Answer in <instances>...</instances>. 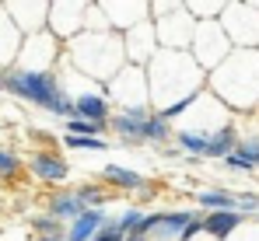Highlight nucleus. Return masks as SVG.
Here are the masks:
<instances>
[{"mask_svg": "<svg viewBox=\"0 0 259 241\" xmlns=\"http://www.w3.org/2000/svg\"><path fill=\"white\" fill-rule=\"evenodd\" d=\"M28 168H32V175L42 178V182H67V175H70L67 161L60 158L56 151H35V154L28 158Z\"/></svg>", "mask_w": 259, "mask_h": 241, "instance_id": "39448f33", "label": "nucleus"}, {"mask_svg": "<svg viewBox=\"0 0 259 241\" xmlns=\"http://www.w3.org/2000/svg\"><path fill=\"white\" fill-rule=\"evenodd\" d=\"M235 143H238V129L231 126V122H224L221 129H214L210 136H207V154L203 158H228L231 151H235Z\"/></svg>", "mask_w": 259, "mask_h": 241, "instance_id": "1a4fd4ad", "label": "nucleus"}, {"mask_svg": "<svg viewBox=\"0 0 259 241\" xmlns=\"http://www.w3.org/2000/svg\"><path fill=\"white\" fill-rule=\"evenodd\" d=\"M256 220H259V213H256Z\"/></svg>", "mask_w": 259, "mask_h": 241, "instance_id": "4be33fe9", "label": "nucleus"}, {"mask_svg": "<svg viewBox=\"0 0 259 241\" xmlns=\"http://www.w3.org/2000/svg\"><path fill=\"white\" fill-rule=\"evenodd\" d=\"M46 213L53 217V220H74V217H81L84 213V206H81V200L74 196V192H56V196H49V206H46Z\"/></svg>", "mask_w": 259, "mask_h": 241, "instance_id": "9d476101", "label": "nucleus"}, {"mask_svg": "<svg viewBox=\"0 0 259 241\" xmlns=\"http://www.w3.org/2000/svg\"><path fill=\"white\" fill-rule=\"evenodd\" d=\"M196 203H200L207 213L235 210V192H228V189H203V192H196Z\"/></svg>", "mask_w": 259, "mask_h": 241, "instance_id": "9b49d317", "label": "nucleus"}, {"mask_svg": "<svg viewBox=\"0 0 259 241\" xmlns=\"http://www.w3.org/2000/svg\"><path fill=\"white\" fill-rule=\"evenodd\" d=\"M224 168H231V171H256V168H252L249 161H245V158H238L235 151H231V154L224 158Z\"/></svg>", "mask_w": 259, "mask_h": 241, "instance_id": "6ab92c4d", "label": "nucleus"}, {"mask_svg": "<svg viewBox=\"0 0 259 241\" xmlns=\"http://www.w3.org/2000/svg\"><path fill=\"white\" fill-rule=\"evenodd\" d=\"M102 178H105L109 185L123 189V192H140V189L147 185L133 168H123V164H105V168H102Z\"/></svg>", "mask_w": 259, "mask_h": 241, "instance_id": "6e6552de", "label": "nucleus"}, {"mask_svg": "<svg viewBox=\"0 0 259 241\" xmlns=\"http://www.w3.org/2000/svg\"><path fill=\"white\" fill-rule=\"evenodd\" d=\"M63 147H70V151H109V140H98V136H63Z\"/></svg>", "mask_w": 259, "mask_h": 241, "instance_id": "2eb2a0df", "label": "nucleus"}, {"mask_svg": "<svg viewBox=\"0 0 259 241\" xmlns=\"http://www.w3.org/2000/svg\"><path fill=\"white\" fill-rule=\"evenodd\" d=\"M21 171V158L11 147H0V178H14Z\"/></svg>", "mask_w": 259, "mask_h": 241, "instance_id": "f3484780", "label": "nucleus"}, {"mask_svg": "<svg viewBox=\"0 0 259 241\" xmlns=\"http://www.w3.org/2000/svg\"><path fill=\"white\" fill-rule=\"evenodd\" d=\"M70 105H74V119L102 122V126H109V119H112V102L105 91H81L70 98Z\"/></svg>", "mask_w": 259, "mask_h": 241, "instance_id": "7ed1b4c3", "label": "nucleus"}, {"mask_svg": "<svg viewBox=\"0 0 259 241\" xmlns=\"http://www.w3.org/2000/svg\"><path fill=\"white\" fill-rule=\"evenodd\" d=\"M35 241H63V234H56V238H35Z\"/></svg>", "mask_w": 259, "mask_h": 241, "instance_id": "aec40b11", "label": "nucleus"}, {"mask_svg": "<svg viewBox=\"0 0 259 241\" xmlns=\"http://www.w3.org/2000/svg\"><path fill=\"white\" fill-rule=\"evenodd\" d=\"M109 91L116 94V102L123 109H133V105H147V77L137 70V67H126V70H116V77L109 80Z\"/></svg>", "mask_w": 259, "mask_h": 241, "instance_id": "f03ea898", "label": "nucleus"}, {"mask_svg": "<svg viewBox=\"0 0 259 241\" xmlns=\"http://www.w3.org/2000/svg\"><path fill=\"white\" fill-rule=\"evenodd\" d=\"M0 87H4V74H0Z\"/></svg>", "mask_w": 259, "mask_h": 241, "instance_id": "412c9836", "label": "nucleus"}, {"mask_svg": "<svg viewBox=\"0 0 259 241\" xmlns=\"http://www.w3.org/2000/svg\"><path fill=\"white\" fill-rule=\"evenodd\" d=\"M4 87L14 98H21L28 105H39V109L53 112V116H63V119L74 116L70 91L63 87V80L56 77V70H21V67H14L4 77Z\"/></svg>", "mask_w": 259, "mask_h": 241, "instance_id": "f257e3e1", "label": "nucleus"}, {"mask_svg": "<svg viewBox=\"0 0 259 241\" xmlns=\"http://www.w3.org/2000/svg\"><path fill=\"white\" fill-rule=\"evenodd\" d=\"M144 122L147 119H137V116H130V112H116V116L109 119V129H112L126 147H133V143H144Z\"/></svg>", "mask_w": 259, "mask_h": 241, "instance_id": "0eeeda50", "label": "nucleus"}, {"mask_svg": "<svg viewBox=\"0 0 259 241\" xmlns=\"http://www.w3.org/2000/svg\"><path fill=\"white\" fill-rule=\"evenodd\" d=\"M109 220H112V217H109L105 210H84L81 217H74V220L67 224L63 241H95V234H98Z\"/></svg>", "mask_w": 259, "mask_h": 241, "instance_id": "20e7f679", "label": "nucleus"}, {"mask_svg": "<svg viewBox=\"0 0 259 241\" xmlns=\"http://www.w3.org/2000/svg\"><path fill=\"white\" fill-rule=\"evenodd\" d=\"M242 213L238 210H217V213H203V234L214 241H228L238 227H242Z\"/></svg>", "mask_w": 259, "mask_h": 241, "instance_id": "423d86ee", "label": "nucleus"}, {"mask_svg": "<svg viewBox=\"0 0 259 241\" xmlns=\"http://www.w3.org/2000/svg\"><path fill=\"white\" fill-rule=\"evenodd\" d=\"M235 154L245 158L252 168H259V136H245V140H238V143H235Z\"/></svg>", "mask_w": 259, "mask_h": 241, "instance_id": "dca6fc26", "label": "nucleus"}, {"mask_svg": "<svg viewBox=\"0 0 259 241\" xmlns=\"http://www.w3.org/2000/svg\"><path fill=\"white\" fill-rule=\"evenodd\" d=\"M28 224H32V231H35L39 238H56V234H63L60 220H53L49 213H42V217H28Z\"/></svg>", "mask_w": 259, "mask_h": 241, "instance_id": "4468645a", "label": "nucleus"}, {"mask_svg": "<svg viewBox=\"0 0 259 241\" xmlns=\"http://www.w3.org/2000/svg\"><path fill=\"white\" fill-rule=\"evenodd\" d=\"M168 140H172V122L151 112V119L144 122V143H168Z\"/></svg>", "mask_w": 259, "mask_h": 241, "instance_id": "f8f14e48", "label": "nucleus"}, {"mask_svg": "<svg viewBox=\"0 0 259 241\" xmlns=\"http://www.w3.org/2000/svg\"><path fill=\"white\" fill-rule=\"evenodd\" d=\"M105 133H109V126H102V122L74 119V116L63 122V136H98V140H105Z\"/></svg>", "mask_w": 259, "mask_h": 241, "instance_id": "ddd939ff", "label": "nucleus"}, {"mask_svg": "<svg viewBox=\"0 0 259 241\" xmlns=\"http://www.w3.org/2000/svg\"><path fill=\"white\" fill-rule=\"evenodd\" d=\"M140 220H144V210L130 206V210L123 213V217H119V220H116V224H119V231H123V234H133V231L140 227Z\"/></svg>", "mask_w": 259, "mask_h": 241, "instance_id": "a211bd4d", "label": "nucleus"}]
</instances>
